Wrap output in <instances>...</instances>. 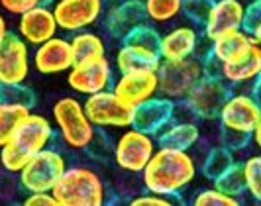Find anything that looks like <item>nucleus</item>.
Here are the masks:
<instances>
[{"instance_id": "f704fd0d", "label": "nucleus", "mask_w": 261, "mask_h": 206, "mask_svg": "<svg viewBox=\"0 0 261 206\" xmlns=\"http://www.w3.org/2000/svg\"><path fill=\"white\" fill-rule=\"evenodd\" d=\"M55 0H0V6L8 14L20 16L36 6H51Z\"/></svg>"}, {"instance_id": "b1692460", "label": "nucleus", "mask_w": 261, "mask_h": 206, "mask_svg": "<svg viewBox=\"0 0 261 206\" xmlns=\"http://www.w3.org/2000/svg\"><path fill=\"white\" fill-rule=\"evenodd\" d=\"M161 63V57L157 52L142 49L136 45L122 43V47L116 53V67L120 73L128 71H157Z\"/></svg>"}, {"instance_id": "39448f33", "label": "nucleus", "mask_w": 261, "mask_h": 206, "mask_svg": "<svg viewBox=\"0 0 261 206\" xmlns=\"http://www.w3.org/2000/svg\"><path fill=\"white\" fill-rule=\"evenodd\" d=\"M204 75V61L196 55L179 61H161L157 67L159 94L171 98L173 102H183L187 94Z\"/></svg>"}, {"instance_id": "c756f323", "label": "nucleus", "mask_w": 261, "mask_h": 206, "mask_svg": "<svg viewBox=\"0 0 261 206\" xmlns=\"http://www.w3.org/2000/svg\"><path fill=\"white\" fill-rule=\"evenodd\" d=\"M234 151L232 149H228V147H214V149H210L208 155H206V159H204V163H202V173H204V177H208V179H216L220 173H224L226 169L230 167L232 163H234Z\"/></svg>"}, {"instance_id": "7ed1b4c3", "label": "nucleus", "mask_w": 261, "mask_h": 206, "mask_svg": "<svg viewBox=\"0 0 261 206\" xmlns=\"http://www.w3.org/2000/svg\"><path fill=\"white\" fill-rule=\"evenodd\" d=\"M59 206H102L106 202V185L91 167H67L51 189Z\"/></svg>"}, {"instance_id": "6e6552de", "label": "nucleus", "mask_w": 261, "mask_h": 206, "mask_svg": "<svg viewBox=\"0 0 261 206\" xmlns=\"http://www.w3.org/2000/svg\"><path fill=\"white\" fill-rule=\"evenodd\" d=\"M83 106H85V112L94 128H128L132 126L134 108L122 102L112 89L89 94Z\"/></svg>"}, {"instance_id": "5701e85b", "label": "nucleus", "mask_w": 261, "mask_h": 206, "mask_svg": "<svg viewBox=\"0 0 261 206\" xmlns=\"http://www.w3.org/2000/svg\"><path fill=\"white\" fill-rule=\"evenodd\" d=\"M253 43H255V39L251 38V34H248L244 28L234 30V32L222 34L220 38L210 41V55L220 63H228V61L242 57Z\"/></svg>"}, {"instance_id": "393cba45", "label": "nucleus", "mask_w": 261, "mask_h": 206, "mask_svg": "<svg viewBox=\"0 0 261 206\" xmlns=\"http://www.w3.org/2000/svg\"><path fill=\"white\" fill-rule=\"evenodd\" d=\"M69 41H71V52H73L75 63L106 55L105 39L100 38L98 34H94V32H87V30L75 32V36L69 39Z\"/></svg>"}, {"instance_id": "2eb2a0df", "label": "nucleus", "mask_w": 261, "mask_h": 206, "mask_svg": "<svg viewBox=\"0 0 261 206\" xmlns=\"http://www.w3.org/2000/svg\"><path fill=\"white\" fill-rule=\"evenodd\" d=\"M75 63L71 41L59 36H53L47 41L36 45V52L32 55V65L41 75H59L67 73Z\"/></svg>"}, {"instance_id": "f257e3e1", "label": "nucleus", "mask_w": 261, "mask_h": 206, "mask_svg": "<svg viewBox=\"0 0 261 206\" xmlns=\"http://www.w3.org/2000/svg\"><path fill=\"white\" fill-rule=\"evenodd\" d=\"M140 175L145 191L165 196H179V193H183L195 181L196 163L189 151L157 147Z\"/></svg>"}, {"instance_id": "2f4dec72", "label": "nucleus", "mask_w": 261, "mask_h": 206, "mask_svg": "<svg viewBox=\"0 0 261 206\" xmlns=\"http://www.w3.org/2000/svg\"><path fill=\"white\" fill-rule=\"evenodd\" d=\"M193 204L195 206H238L240 204V198L230 196V194L218 191L216 187L206 189V191H200L193 198Z\"/></svg>"}, {"instance_id": "f3484780", "label": "nucleus", "mask_w": 261, "mask_h": 206, "mask_svg": "<svg viewBox=\"0 0 261 206\" xmlns=\"http://www.w3.org/2000/svg\"><path fill=\"white\" fill-rule=\"evenodd\" d=\"M59 26L55 22V16L49 6H36L28 12L20 14L18 20V36L26 41L28 45H39L49 38L57 36Z\"/></svg>"}, {"instance_id": "cd10ccee", "label": "nucleus", "mask_w": 261, "mask_h": 206, "mask_svg": "<svg viewBox=\"0 0 261 206\" xmlns=\"http://www.w3.org/2000/svg\"><path fill=\"white\" fill-rule=\"evenodd\" d=\"M145 16L157 22V24H165L175 20L177 16L183 12V0H144Z\"/></svg>"}, {"instance_id": "72a5a7b5", "label": "nucleus", "mask_w": 261, "mask_h": 206, "mask_svg": "<svg viewBox=\"0 0 261 206\" xmlns=\"http://www.w3.org/2000/svg\"><path fill=\"white\" fill-rule=\"evenodd\" d=\"M212 0H183V12L193 24L202 26L206 22V16L210 12Z\"/></svg>"}, {"instance_id": "ddd939ff", "label": "nucleus", "mask_w": 261, "mask_h": 206, "mask_svg": "<svg viewBox=\"0 0 261 206\" xmlns=\"http://www.w3.org/2000/svg\"><path fill=\"white\" fill-rule=\"evenodd\" d=\"M102 0H55L53 16L61 32H81L89 28L102 16Z\"/></svg>"}, {"instance_id": "0eeeda50", "label": "nucleus", "mask_w": 261, "mask_h": 206, "mask_svg": "<svg viewBox=\"0 0 261 206\" xmlns=\"http://www.w3.org/2000/svg\"><path fill=\"white\" fill-rule=\"evenodd\" d=\"M157 149L155 136L128 126L114 143V161L126 173H142Z\"/></svg>"}, {"instance_id": "aec40b11", "label": "nucleus", "mask_w": 261, "mask_h": 206, "mask_svg": "<svg viewBox=\"0 0 261 206\" xmlns=\"http://www.w3.org/2000/svg\"><path fill=\"white\" fill-rule=\"evenodd\" d=\"M200 36L193 26L173 28L159 41V57L161 61H179L196 55Z\"/></svg>"}, {"instance_id": "bb28decb", "label": "nucleus", "mask_w": 261, "mask_h": 206, "mask_svg": "<svg viewBox=\"0 0 261 206\" xmlns=\"http://www.w3.org/2000/svg\"><path fill=\"white\" fill-rule=\"evenodd\" d=\"M214 187L222 193L240 198L242 194H246V173H244V163L234 161L224 173H220L214 179Z\"/></svg>"}, {"instance_id": "dca6fc26", "label": "nucleus", "mask_w": 261, "mask_h": 206, "mask_svg": "<svg viewBox=\"0 0 261 206\" xmlns=\"http://www.w3.org/2000/svg\"><path fill=\"white\" fill-rule=\"evenodd\" d=\"M244 12H246V6L240 0H212L206 22L202 24L204 38L212 41V39L220 38L222 34L242 30Z\"/></svg>"}, {"instance_id": "1a4fd4ad", "label": "nucleus", "mask_w": 261, "mask_h": 206, "mask_svg": "<svg viewBox=\"0 0 261 206\" xmlns=\"http://www.w3.org/2000/svg\"><path fill=\"white\" fill-rule=\"evenodd\" d=\"M232 87L224 83L220 77L204 75L196 83L193 90L187 94L185 104L189 106L191 114L200 120H214L220 114V108L224 106L226 98L230 96Z\"/></svg>"}, {"instance_id": "c03bdc74", "label": "nucleus", "mask_w": 261, "mask_h": 206, "mask_svg": "<svg viewBox=\"0 0 261 206\" xmlns=\"http://www.w3.org/2000/svg\"><path fill=\"white\" fill-rule=\"evenodd\" d=\"M0 100H2V85H0Z\"/></svg>"}, {"instance_id": "7c9ffc66", "label": "nucleus", "mask_w": 261, "mask_h": 206, "mask_svg": "<svg viewBox=\"0 0 261 206\" xmlns=\"http://www.w3.org/2000/svg\"><path fill=\"white\" fill-rule=\"evenodd\" d=\"M246 173V193L261 204V153L251 155L244 161Z\"/></svg>"}, {"instance_id": "a211bd4d", "label": "nucleus", "mask_w": 261, "mask_h": 206, "mask_svg": "<svg viewBox=\"0 0 261 206\" xmlns=\"http://www.w3.org/2000/svg\"><path fill=\"white\" fill-rule=\"evenodd\" d=\"M175 114V102L165 96H153L134 108L132 126L151 136H157L173 120Z\"/></svg>"}, {"instance_id": "9d476101", "label": "nucleus", "mask_w": 261, "mask_h": 206, "mask_svg": "<svg viewBox=\"0 0 261 206\" xmlns=\"http://www.w3.org/2000/svg\"><path fill=\"white\" fill-rule=\"evenodd\" d=\"M114 71L108 57H94L87 61H77L67 71V85L69 89L77 94H94L100 90L112 89Z\"/></svg>"}, {"instance_id": "f8f14e48", "label": "nucleus", "mask_w": 261, "mask_h": 206, "mask_svg": "<svg viewBox=\"0 0 261 206\" xmlns=\"http://www.w3.org/2000/svg\"><path fill=\"white\" fill-rule=\"evenodd\" d=\"M32 67L30 45L18 34H8L0 43V85L10 87L26 83Z\"/></svg>"}, {"instance_id": "4be33fe9", "label": "nucleus", "mask_w": 261, "mask_h": 206, "mask_svg": "<svg viewBox=\"0 0 261 206\" xmlns=\"http://www.w3.org/2000/svg\"><path fill=\"white\" fill-rule=\"evenodd\" d=\"M159 147L189 151L200 140V130L193 120H171L155 136Z\"/></svg>"}, {"instance_id": "e433bc0d", "label": "nucleus", "mask_w": 261, "mask_h": 206, "mask_svg": "<svg viewBox=\"0 0 261 206\" xmlns=\"http://www.w3.org/2000/svg\"><path fill=\"white\" fill-rule=\"evenodd\" d=\"M251 136L248 134H242V132H234V130L228 128H220V140H222V145L232 149V151H238L242 149L244 145H248V140Z\"/></svg>"}, {"instance_id": "6ab92c4d", "label": "nucleus", "mask_w": 261, "mask_h": 206, "mask_svg": "<svg viewBox=\"0 0 261 206\" xmlns=\"http://www.w3.org/2000/svg\"><path fill=\"white\" fill-rule=\"evenodd\" d=\"M261 77V45L255 41L248 52L234 61L220 63V79L230 87L253 85Z\"/></svg>"}, {"instance_id": "a19ab883", "label": "nucleus", "mask_w": 261, "mask_h": 206, "mask_svg": "<svg viewBox=\"0 0 261 206\" xmlns=\"http://www.w3.org/2000/svg\"><path fill=\"white\" fill-rule=\"evenodd\" d=\"M8 34H10V32H8V22H6V18L0 14V43L6 39Z\"/></svg>"}, {"instance_id": "a878e982", "label": "nucleus", "mask_w": 261, "mask_h": 206, "mask_svg": "<svg viewBox=\"0 0 261 206\" xmlns=\"http://www.w3.org/2000/svg\"><path fill=\"white\" fill-rule=\"evenodd\" d=\"M32 108H28L24 104L8 102V100H0V147L4 143L10 142L16 128L20 126V122L30 114Z\"/></svg>"}, {"instance_id": "f03ea898", "label": "nucleus", "mask_w": 261, "mask_h": 206, "mask_svg": "<svg viewBox=\"0 0 261 206\" xmlns=\"http://www.w3.org/2000/svg\"><path fill=\"white\" fill-rule=\"evenodd\" d=\"M53 138L55 128L51 122L45 116L30 110V114L16 128L10 142L0 147V165L4 171L18 175L38 151L49 147Z\"/></svg>"}, {"instance_id": "4c0bfd02", "label": "nucleus", "mask_w": 261, "mask_h": 206, "mask_svg": "<svg viewBox=\"0 0 261 206\" xmlns=\"http://www.w3.org/2000/svg\"><path fill=\"white\" fill-rule=\"evenodd\" d=\"M259 22H261V0H253L251 4L246 6V12H244V30L248 34H251Z\"/></svg>"}, {"instance_id": "4468645a", "label": "nucleus", "mask_w": 261, "mask_h": 206, "mask_svg": "<svg viewBox=\"0 0 261 206\" xmlns=\"http://www.w3.org/2000/svg\"><path fill=\"white\" fill-rule=\"evenodd\" d=\"M112 90L118 98L132 108L140 106L159 94V79L157 71H128L120 73L112 83Z\"/></svg>"}, {"instance_id": "9b49d317", "label": "nucleus", "mask_w": 261, "mask_h": 206, "mask_svg": "<svg viewBox=\"0 0 261 206\" xmlns=\"http://www.w3.org/2000/svg\"><path fill=\"white\" fill-rule=\"evenodd\" d=\"M261 120V106L255 102L251 92H230L220 108L218 122L220 128L234 130L251 136Z\"/></svg>"}, {"instance_id": "37998d69", "label": "nucleus", "mask_w": 261, "mask_h": 206, "mask_svg": "<svg viewBox=\"0 0 261 206\" xmlns=\"http://www.w3.org/2000/svg\"><path fill=\"white\" fill-rule=\"evenodd\" d=\"M251 38L255 39V41H257V43L261 45V22L257 24V26H255V30L251 32Z\"/></svg>"}, {"instance_id": "412c9836", "label": "nucleus", "mask_w": 261, "mask_h": 206, "mask_svg": "<svg viewBox=\"0 0 261 206\" xmlns=\"http://www.w3.org/2000/svg\"><path fill=\"white\" fill-rule=\"evenodd\" d=\"M145 8L142 0H126L122 4H116L110 12L106 14V30L112 38H124L132 28L145 22Z\"/></svg>"}, {"instance_id": "20e7f679", "label": "nucleus", "mask_w": 261, "mask_h": 206, "mask_svg": "<svg viewBox=\"0 0 261 206\" xmlns=\"http://www.w3.org/2000/svg\"><path fill=\"white\" fill-rule=\"evenodd\" d=\"M59 136L71 149H89L96 138V128L89 120L83 102L75 96H61L51 108Z\"/></svg>"}, {"instance_id": "c9c22d12", "label": "nucleus", "mask_w": 261, "mask_h": 206, "mask_svg": "<svg viewBox=\"0 0 261 206\" xmlns=\"http://www.w3.org/2000/svg\"><path fill=\"white\" fill-rule=\"evenodd\" d=\"M173 202H177V196H165V194L157 193H147L134 196L130 200L132 206H171Z\"/></svg>"}, {"instance_id": "ea45409f", "label": "nucleus", "mask_w": 261, "mask_h": 206, "mask_svg": "<svg viewBox=\"0 0 261 206\" xmlns=\"http://www.w3.org/2000/svg\"><path fill=\"white\" fill-rule=\"evenodd\" d=\"M249 92H251V96L255 98V102L261 106V77L251 85V90H249Z\"/></svg>"}, {"instance_id": "423d86ee", "label": "nucleus", "mask_w": 261, "mask_h": 206, "mask_svg": "<svg viewBox=\"0 0 261 206\" xmlns=\"http://www.w3.org/2000/svg\"><path fill=\"white\" fill-rule=\"evenodd\" d=\"M65 169L67 161L63 153L51 147H45L34 155L18 173V183L26 193L51 191Z\"/></svg>"}, {"instance_id": "473e14b6", "label": "nucleus", "mask_w": 261, "mask_h": 206, "mask_svg": "<svg viewBox=\"0 0 261 206\" xmlns=\"http://www.w3.org/2000/svg\"><path fill=\"white\" fill-rule=\"evenodd\" d=\"M2 100L24 104V106H28V108H34V104H36V94H34V90L32 89H28L24 83H20V85L2 87Z\"/></svg>"}, {"instance_id": "79ce46f5", "label": "nucleus", "mask_w": 261, "mask_h": 206, "mask_svg": "<svg viewBox=\"0 0 261 206\" xmlns=\"http://www.w3.org/2000/svg\"><path fill=\"white\" fill-rule=\"evenodd\" d=\"M251 140L255 143V147L261 151V120H259V124L255 126V130H253V134H251Z\"/></svg>"}, {"instance_id": "c85d7f7f", "label": "nucleus", "mask_w": 261, "mask_h": 206, "mask_svg": "<svg viewBox=\"0 0 261 206\" xmlns=\"http://www.w3.org/2000/svg\"><path fill=\"white\" fill-rule=\"evenodd\" d=\"M159 41L161 36L153 26L149 24H138L136 28H132L130 32L122 38V43H128V45H136V47H142V49H149V52L159 53Z\"/></svg>"}, {"instance_id": "58836bf2", "label": "nucleus", "mask_w": 261, "mask_h": 206, "mask_svg": "<svg viewBox=\"0 0 261 206\" xmlns=\"http://www.w3.org/2000/svg\"><path fill=\"white\" fill-rule=\"evenodd\" d=\"M24 204L26 206H55L57 200H55V196H53L51 191H41V193H28V196L24 198Z\"/></svg>"}]
</instances>
